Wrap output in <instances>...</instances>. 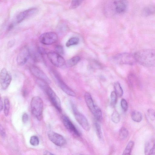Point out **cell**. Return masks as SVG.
Segmentation results:
<instances>
[{"label": "cell", "mask_w": 155, "mask_h": 155, "mask_svg": "<svg viewBox=\"0 0 155 155\" xmlns=\"http://www.w3.org/2000/svg\"><path fill=\"white\" fill-rule=\"evenodd\" d=\"M134 53L137 62L145 67H155V49H143Z\"/></svg>", "instance_id": "1"}, {"label": "cell", "mask_w": 155, "mask_h": 155, "mask_svg": "<svg viewBox=\"0 0 155 155\" xmlns=\"http://www.w3.org/2000/svg\"><path fill=\"white\" fill-rule=\"evenodd\" d=\"M37 83L39 87L46 94L52 105L59 112L62 111L60 99L54 91L49 86L48 83L39 79Z\"/></svg>", "instance_id": "2"}, {"label": "cell", "mask_w": 155, "mask_h": 155, "mask_svg": "<svg viewBox=\"0 0 155 155\" xmlns=\"http://www.w3.org/2000/svg\"><path fill=\"white\" fill-rule=\"evenodd\" d=\"M31 112L33 115L38 120L42 118L43 103L41 98L39 96L34 97L31 102Z\"/></svg>", "instance_id": "3"}, {"label": "cell", "mask_w": 155, "mask_h": 155, "mask_svg": "<svg viewBox=\"0 0 155 155\" xmlns=\"http://www.w3.org/2000/svg\"><path fill=\"white\" fill-rule=\"evenodd\" d=\"M114 60L116 63L120 64L133 65L137 61L134 53H123L116 55Z\"/></svg>", "instance_id": "4"}, {"label": "cell", "mask_w": 155, "mask_h": 155, "mask_svg": "<svg viewBox=\"0 0 155 155\" xmlns=\"http://www.w3.org/2000/svg\"><path fill=\"white\" fill-rule=\"evenodd\" d=\"M39 40L41 43L44 45H50L57 41L58 36L55 32H47L41 35L39 37Z\"/></svg>", "instance_id": "5"}, {"label": "cell", "mask_w": 155, "mask_h": 155, "mask_svg": "<svg viewBox=\"0 0 155 155\" xmlns=\"http://www.w3.org/2000/svg\"><path fill=\"white\" fill-rule=\"evenodd\" d=\"M47 56L50 62L55 66L61 67L65 65L66 61L64 58L56 52H48Z\"/></svg>", "instance_id": "6"}, {"label": "cell", "mask_w": 155, "mask_h": 155, "mask_svg": "<svg viewBox=\"0 0 155 155\" xmlns=\"http://www.w3.org/2000/svg\"><path fill=\"white\" fill-rule=\"evenodd\" d=\"M12 80L11 74L5 68L2 69L0 74V82L2 89H6L9 85Z\"/></svg>", "instance_id": "7"}, {"label": "cell", "mask_w": 155, "mask_h": 155, "mask_svg": "<svg viewBox=\"0 0 155 155\" xmlns=\"http://www.w3.org/2000/svg\"><path fill=\"white\" fill-rule=\"evenodd\" d=\"M30 55L28 48L26 46L22 47L19 51L16 58V62L19 65H24L28 60Z\"/></svg>", "instance_id": "8"}, {"label": "cell", "mask_w": 155, "mask_h": 155, "mask_svg": "<svg viewBox=\"0 0 155 155\" xmlns=\"http://www.w3.org/2000/svg\"><path fill=\"white\" fill-rule=\"evenodd\" d=\"M73 109L74 117L78 122L85 130L89 131L90 127L86 118L76 109L74 106Z\"/></svg>", "instance_id": "9"}, {"label": "cell", "mask_w": 155, "mask_h": 155, "mask_svg": "<svg viewBox=\"0 0 155 155\" xmlns=\"http://www.w3.org/2000/svg\"><path fill=\"white\" fill-rule=\"evenodd\" d=\"M47 134L50 140L57 146H63L66 143V141L64 138L58 133L50 130L48 132Z\"/></svg>", "instance_id": "10"}, {"label": "cell", "mask_w": 155, "mask_h": 155, "mask_svg": "<svg viewBox=\"0 0 155 155\" xmlns=\"http://www.w3.org/2000/svg\"><path fill=\"white\" fill-rule=\"evenodd\" d=\"M113 10L116 14H121L124 13L127 8V3L126 0H112Z\"/></svg>", "instance_id": "11"}, {"label": "cell", "mask_w": 155, "mask_h": 155, "mask_svg": "<svg viewBox=\"0 0 155 155\" xmlns=\"http://www.w3.org/2000/svg\"><path fill=\"white\" fill-rule=\"evenodd\" d=\"M53 74L58 85L62 90L69 96H75L76 94L63 81L58 73L54 71Z\"/></svg>", "instance_id": "12"}, {"label": "cell", "mask_w": 155, "mask_h": 155, "mask_svg": "<svg viewBox=\"0 0 155 155\" xmlns=\"http://www.w3.org/2000/svg\"><path fill=\"white\" fill-rule=\"evenodd\" d=\"M29 69L31 74L38 79L42 80L48 84L51 83V81L46 74L38 67L32 66Z\"/></svg>", "instance_id": "13"}, {"label": "cell", "mask_w": 155, "mask_h": 155, "mask_svg": "<svg viewBox=\"0 0 155 155\" xmlns=\"http://www.w3.org/2000/svg\"><path fill=\"white\" fill-rule=\"evenodd\" d=\"M61 119L63 124L68 130L77 136H80L79 132L67 116L63 115L61 117Z\"/></svg>", "instance_id": "14"}, {"label": "cell", "mask_w": 155, "mask_h": 155, "mask_svg": "<svg viewBox=\"0 0 155 155\" xmlns=\"http://www.w3.org/2000/svg\"><path fill=\"white\" fill-rule=\"evenodd\" d=\"M37 9L35 8H32L21 12L17 16L16 23H18L24 20L35 13Z\"/></svg>", "instance_id": "15"}, {"label": "cell", "mask_w": 155, "mask_h": 155, "mask_svg": "<svg viewBox=\"0 0 155 155\" xmlns=\"http://www.w3.org/2000/svg\"><path fill=\"white\" fill-rule=\"evenodd\" d=\"M144 153L147 155H154L155 153V140L151 138L146 141L144 147Z\"/></svg>", "instance_id": "16"}, {"label": "cell", "mask_w": 155, "mask_h": 155, "mask_svg": "<svg viewBox=\"0 0 155 155\" xmlns=\"http://www.w3.org/2000/svg\"><path fill=\"white\" fill-rule=\"evenodd\" d=\"M84 98L87 107L94 115L97 107L95 105L91 94L88 92H86L84 95Z\"/></svg>", "instance_id": "17"}, {"label": "cell", "mask_w": 155, "mask_h": 155, "mask_svg": "<svg viewBox=\"0 0 155 155\" xmlns=\"http://www.w3.org/2000/svg\"><path fill=\"white\" fill-rule=\"evenodd\" d=\"M131 117L132 120L134 121L139 122L141 121L143 116L141 113L137 110L132 111L131 114Z\"/></svg>", "instance_id": "18"}, {"label": "cell", "mask_w": 155, "mask_h": 155, "mask_svg": "<svg viewBox=\"0 0 155 155\" xmlns=\"http://www.w3.org/2000/svg\"><path fill=\"white\" fill-rule=\"evenodd\" d=\"M142 12L145 16L152 15L155 13V6L150 5L146 7L143 9Z\"/></svg>", "instance_id": "19"}, {"label": "cell", "mask_w": 155, "mask_h": 155, "mask_svg": "<svg viewBox=\"0 0 155 155\" xmlns=\"http://www.w3.org/2000/svg\"><path fill=\"white\" fill-rule=\"evenodd\" d=\"M78 56L72 57L66 62L65 65L67 67H71L77 64L80 60Z\"/></svg>", "instance_id": "20"}, {"label": "cell", "mask_w": 155, "mask_h": 155, "mask_svg": "<svg viewBox=\"0 0 155 155\" xmlns=\"http://www.w3.org/2000/svg\"><path fill=\"white\" fill-rule=\"evenodd\" d=\"M115 91L118 97H121L123 94V90L119 82H116L114 84Z\"/></svg>", "instance_id": "21"}, {"label": "cell", "mask_w": 155, "mask_h": 155, "mask_svg": "<svg viewBox=\"0 0 155 155\" xmlns=\"http://www.w3.org/2000/svg\"><path fill=\"white\" fill-rule=\"evenodd\" d=\"M134 143L133 141H129L123 152V155H130L133 147Z\"/></svg>", "instance_id": "22"}, {"label": "cell", "mask_w": 155, "mask_h": 155, "mask_svg": "<svg viewBox=\"0 0 155 155\" xmlns=\"http://www.w3.org/2000/svg\"><path fill=\"white\" fill-rule=\"evenodd\" d=\"M79 38L78 37L71 38L66 42V46L67 47H69L72 45H76L79 43Z\"/></svg>", "instance_id": "23"}, {"label": "cell", "mask_w": 155, "mask_h": 155, "mask_svg": "<svg viewBox=\"0 0 155 155\" xmlns=\"http://www.w3.org/2000/svg\"><path fill=\"white\" fill-rule=\"evenodd\" d=\"M10 103L9 100L6 98L4 101V113L5 115L7 117L8 116L9 110Z\"/></svg>", "instance_id": "24"}, {"label": "cell", "mask_w": 155, "mask_h": 155, "mask_svg": "<svg viewBox=\"0 0 155 155\" xmlns=\"http://www.w3.org/2000/svg\"><path fill=\"white\" fill-rule=\"evenodd\" d=\"M111 120L115 124H117L120 120V116L118 112L116 110L114 111L111 115Z\"/></svg>", "instance_id": "25"}, {"label": "cell", "mask_w": 155, "mask_h": 155, "mask_svg": "<svg viewBox=\"0 0 155 155\" xmlns=\"http://www.w3.org/2000/svg\"><path fill=\"white\" fill-rule=\"evenodd\" d=\"M128 132L126 128L124 127L121 128L119 132V138L121 140L125 139L128 136Z\"/></svg>", "instance_id": "26"}, {"label": "cell", "mask_w": 155, "mask_h": 155, "mask_svg": "<svg viewBox=\"0 0 155 155\" xmlns=\"http://www.w3.org/2000/svg\"><path fill=\"white\" fill-rule=\"evenodd\" d=\"M117 96L114 91H112L111 93L110 103L112 106H114L116 104L117 101Z\"/></svg>", "instance_id": "27"}, {"label": "cell", "mask_w": 155, "mask_h": 155, "mask_svg": "<svg viewBox=\"0 0 155 155\" xmlns=\"http://www.w3.org/2000/svg\"><path fill=\"white\" fill-rule=\"evenodd\" d=\"M147 114L150 120L155 122V110L151 108L147 110Z\"/></svg>", "instance_id": "28"}, {"label": "cell", "mask_w": 155, "mask_h": 155, "mask_svg": "<svg viewBox=\"0 0 155 155\" xmlns=\"http://www.w3.org/2000/svg\"><path fill=\"white\" fill-rule=\"evenodd\" d=\"M39 138L36 136H32L30 138V143L33 146H38L39 144Z\"/></svg>", "instance_id": "29"}, {"label": "cell", "mask_w": 155, "mask_h": 155, "mask_svg": "<svg viewBox=\"0 0 155 155\" xmlns=\"http://www.w3.org/2000/svg\"><path fill=\"white\" fill-rule=\"evenodd\" d=\"M95 127L97 136L99 139H101L102 137V133L101 127L98 122H95Z\"/></svg>", "instance_id": "30"}, {"label": "cell", "mask_w": 155, "mask_h": 155, "mask_svg": "<svg viewBox=\"0 0 155 155\" xmlns=\"http://www.w3.org/2000/svg\"><path fill=\"white\" fill-rule=\"evenodd\" d=\"M84 0H72L70 6L71 9H74L80 5Z\"/></svg>", "instance_id": "31"}, {"label": "cell", "mask_w": 155, "mask_h": 155, "mask_svg": "<svg viewBox=\"0 0 155 155\" xmlns=\"http://www.w3.org/2000/svg\"><path fill=\"white\" fill-rule=\"evenodd\" d=\"M97 121H100L102 119V113L101 109L97 107L94 114V115Z\"/></svg>", "instance_id": "32"}, {"label": "cell", "mask_w": 155, "mask_h": 155, "mask_svg": "<svg viewBox=\"0 0 155 155\" xmlns=\"http://www.w3.org/2000/svg\"><path fill=\"white\" fill-rule=\"evenodd\" d=\"M121 107L123 110L126 112L128 109V104L124 98H122L121 101Z\"/></svg>", "instance_id": "33"}, {"label": "cell", "mask_w": 155, "mask_h": 155, "mask_svg": "<svg viewBox=\"0 0 155 155\" xmlns=\"http://www.w3.org/2000/svg\"><path fill=\"white\" fill-rule=\"evenodd\" d=\"M55 52L59 54H63L64 49L63 47L60 45H57L54 48Z\"/></svg>", "instance_id": "34"}, {"label": "cell", "mask_w": 155, "mask_h": 155, "mask_svg": "<svg viewBox=\"0 0 155 155\" xmlns=\"http://www.w3.org/2000/svg\"><path fill=\"white\" fill-rule=\"evenodd\" d=\"M28 114L26 113H24L22 116V121L24 123H26L28 121Z\"/></svg>", "instance_id": "35"}, {"label": "cell", "mask_w": 155, "mask_h": 155, "mask_svg": "<svg viewBox=\"0 0 155 155\" xmlns=\"http://www.w3.org/2000/svg\"><path fill=\"white\" fill-rule=\"evenodd\" d=\"M15 42V39H12L9 40L7 44L8 47L9 48L12 47L14 45Z\"/></svg>", "instance_id": "36"}, {"label": "cell", "mask_w": 155, "mask_h": 155, "mask_svg": "<svg viewBox=\"0 0 155 155\" xmlns=\"http://www.w3.org/2000/svg\"><path fill=\"white\" fill-rule=\"evenodd\" d=\"M1 135L2 138H5L6 135L5 130L1 125H0Z\"/></svg>", "instance_id": "37"}, {"label": "cell", "mask_w": 155, "mask_h": 155, "mask_svg": "<svg viewBox=\"0 0 155 155\" xmlns=\"http://www.w3.org/2000/svg\"><path fill=\"white\" fill-rule=\"evenodd\" d=\"M2 98H1L0 99V111H1L2 109H3V103L2 102Z\"/></svg>", "instance_id": "38"}, {"label": "cell", "mask_w": 155, "mask_h": 155, "mask_svg": "<svg viewBox=\"0 0 155 155\" xmlns=\"http://www.w3.org/2000/svg\"><path fill=\"white\" fill-rule=\"evenodd\" d=\"M43 154L45 155H53L54 154L48 151H45L44 152Z\"/></svg>", "instance_id": "39"}]
</instances>
